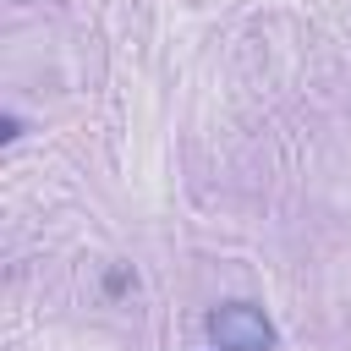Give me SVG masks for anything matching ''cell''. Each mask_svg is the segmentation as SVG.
<instances>
[{"label": "cell", "instance_id": "cell-1", "mask_svg": "<svg viewBox=\"0 0 351 351\" xmlns=\"http://www.w3.org/2000/svg\"><path fill=\"white\" fill-rule=\"evenodd\" d=\"M203 335H208L214 351H274L280 346L269 313L252 307V302H219V307H208Z\"/></svg>", "mask_w": 351, "mask_h": 351}, {"label": "cell", "instance_id": "cell-2", "mask_svg": "<svg viewBox=\"0 0 351 351\" xmlns=\"http://www.w3.org/2000/svg\"><path fill=\"white\" fill-rule=\"evenodd\" d=\"M22 137V115H0V143H16Z\"/></svg>", "mask_w": 351, "mask_h": 351}]
</instances>
